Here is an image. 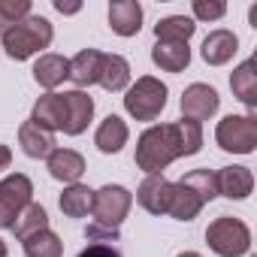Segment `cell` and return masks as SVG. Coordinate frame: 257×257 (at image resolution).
<instances>
[{"mask_svg":"<svg viewBox=\"0 0 257 257\" xmlns=\"http://www.w3.org/2000/svg\"><path fill=\"white\" fill-rule=\"evenodd\" d=\"M203 146V127L197 121L155 124L137 143V167L149 176H161L176 158H191Z\"/></svg>","mask_w":257,"mask_h":257,"instance_id":"1","label":"cell"},{"mask_svg":"<svg viewBox=\"0 0 257 257\" xmlns=\"http://www.w3.org/2000/svg\"><path fill=\"white\" fill-rule=\"evenodd\" d=\"M131 203H134V194L121 185H103L100 191H94V203H91L94 224H88L85 236L88 239H118V227L127 218V212H131Z\"/></svg>","mask_w":257,"mask_h":257,"instance_id":"2","label":"cell"},{"mask_svg":"<svg viewBox=\"0 0 257 257\" xmlns=\"http://www.w3.org/2000/svg\"><path fill=\"white\" fill-rule=\"evenodd\" d=\"M55 37V28L49 19L43 16H28L19 25H13L10 31H4V49L13 61H28L37 52L49 49Z\"/></svg>","mask_w":257,"mask_h":257,"instance_id":"3","label":"cell"},{"mask_svg":"<svg viewBox=\"0 0 257 257\" xmlns=\"http://www.w3.org/2000/svg\"><path fill=\"white\" fill-rule=\"evenodd\" d=\"M164 106H167V85L155 76L137 79V85H131L124 94V109L137 121H155L164 112Z\"/></svg>","mask_w":257,"mask_h":257,"instance_id":"4","label":"cell"},{"mask_svg":"<svg viewBox=\"0 0 257 257\" xmlns=\"http://www.w3.org/2000/svg\"><path fill=\"white\" fill-rule=\"evenodd\" d=\"M206 242L215 254L221 257H242L251 248V230L239 221V218H215L206 230Z\"/></svg>","mask_w":257,"mask_h":257,"instance_id":"5","label":"cell"},{"mask_svg":"<svg viewBox=\"0 0 257 257\" xmlns=\"http://www.w3.org/2000/svg\"><path fill=\"white\" fill-rule=\"evenodd\" d=\"M215 140L224 152L251 155L257 146V118L254 115H227L224 121H218Z\"/></svg>","mask_w":257,"mask_h":257,"instance_id":"6","label":"cell"},{"mask_svg":"<svg viewBox=\"0 0 257 257\" xmlns=\"http://www.w3.org/2000/svg\"><path fill=\"white\" fill-rule=\"evenodd\" d=\"M34 185L25 173H13L0 182V230H13L25 206H31Z\"/></svg>","mask_w":257,"mask_h":257,"instance_id":"7","label":"cell"},{"mask_svg":"<svg viewBox=\"0 0 257 257\" xmlns=\"http://www.w3.org/2000/svg\"><path fill=\"white\" fill-rule=\"evenodd\" d=\"M218 106H221L218 91L209 88V85H203V82L188 85L185 94H182V115H185L188 121H197V124H200V121H209V118L218 112Z\"/></svg>","mask_w":257,"mask_h":257,"instance_id":"8","label":"cell"},{"mask_svg":"<svg viewBox=\"0 0 257 257\" xmlns=\"http://www.w3.org/2000/svg\"><path fill=\"white\" fill-rule=\"evenodd\" d=\"M64 109H67V121H64V134L67 137H79L85 134L88 121L94 118V100L85 91H67L64 94Z\"/></svg>","mask_w":257,"mask_h":257,"instance_id":"9","label":"cell"},{"mask_svg":"<svg viewBox=\"0 0 257 257\" xmlns=\"http://www.w3.org/2000/svg\"><path fill=\"white\" fill-rule=\"evenodd\" d=\"M137 200L146 212L152 215H167L170 212V200H173V182H167L164 176H146V182L137 191Z\"/></svg>","mask_w":257,"mask_h":257,"instance_id":"10","label":"cell"},{"mask_svg":"<svg viewBox=\"0 0 257 257\" xmlns=\"http://www.w3.org/2000/svg\"><path fill=\"white\" fill-rule=\"evenodd\" d=\"M109 28L118 37H134L143 28V7L137 0H115L109 4Z\"/></svg>","mask_w":257,"mask_h":257,"instance_id":"11","label":"cell"},{"mask_svg":"<svg viewBox=\"0 0 257 257\" xmlns=\"http://www.w3.org/2000/svg\"><path fill=\"white\" fill-rule=\"evenodd\" d=\"M31 121L43 131H64V121H67V109H64V94H43L34 103V115Z\"/></svg>","mask_w":257,"mask_h":257,"instance_id":"12","label":"cell"},{"mask_svg":"<svg viewBox=\"0 0 257 257\" xmlns=\"http://www.w3.org/2000/svg\"><path fill=\"white\" fill-rule=\"evenodd\" d=\"M46 161H49L52 179L67 182V185H76L82 179V173H85V158L79 152H73V149H55Z\"/></svg>","mask_w":257,"mask_h":257,"instance_id":"13","label":"cell"},{"mask_svg":"<svg viewBox=\"0 0 257 257\" xmlns=\"http://www.w3.org/2000/svg\"><path fill=\"white\" fill-rule=\"evenodd\" d=\"M218 182V194H224L227 200H245L254 188V176L248 167H224L215 173Z\"/></svg>","mask_w":257,"mask_h":257,"instance_id":"14","label":"cell"},{"mask_svg":"<svg viewBox=\"0 0 257 257\" xmlns=\"http://www.w3.org/2000/svg\"><path fill=\"white\" fill-rule=\"evenodd\" d=\"M127 137H131V131H127V124L118 118V115H109L100 121L97 134H94V146L103 152V155H118L124 146H127Z\"/></svg>","mask_w":257,"mask_h":257,"instance_id":"15","label":"cell"},{"mask_svg":"<svg viewBox=\"0 0 257 257\" xmlns=\"http://www.w3.org/2000/svg\"><path fill=\"white\" fill-rule=\"evenodd\" d=\"M236 49H239V40H236L233 31H224V28L212 31L203 40V61L212 64V67H221V64H227L236 55Z\"/></svg>","mask_w":257,"mask_h":257,"instance_id":"16","label":"cell"},{"mask_svg":"<svg viewBox=\"0 0 257 257\" xmlns=\"http://www.w3.org/2000/svg\"><path fill=\"white\" fill-rule=\"evenodd\" d=\"M230 88L248 109H257V58H248L245 64H239L233 70Z\"/></svg>","mask_w":257,"mask_h":257,"instance_id":"17","label":"cell"},{"mask_svg":"<svg viewBox=\"0 0 257 257\" xmlns=\"http://www.w3.org/2000/svg\"><path fill=\"white\" fill-rule=\"evenodd\" d=\"M100 64H103V52H97V49H82L70 61V79L79 85V91L100 82Z\"/></svg>","mask_w":257,"mask_h":257,"instance_id":"18","label":"cell"},{"mask_svg":"<svg viewBox=\"0 0 257 257\" xmlns=\"http://www.w3.org/2000/svg\"><path fill=\"white\" fill-rule=\"evenodd\" d=\"M19 143H22L25 155L28 158H37V161L40 158H49L55 152V137L49 131H43V127H37L34 121H25L19 127Z\"/></svg>","mask_w":257,"mask_h":257,"instance_id":"19","label":"cell"},{"mask_svg":"<svg viewBox=\"0 0 257 257\" xmlns=\"http://www.w3.org/2000/svg\"><path fill=\"white\" fill-rule=\"evenodd\" d=\"M152 61L167 73H182L191 64V49L188 43H158L152 49Z\"/></svg>","mask_w":257,"mask_h":257,"instance_id":"20","label":"cell"},{"mask_svg":"<svg viewBox=\"0 0 257 257\" xmlns=\"http://www.w3.org/2000/svg\"><path fill=\"white\" fill-rule=\"evenodd\" d=\"M34 79L43 85V88H58L64 79H70V61L61 58V55H43L37 64H34Z\"/></svg>","mask_w":257,"mask_h":257,"instance_id":"21","label":"cell"},{"mask_svg":"<svg viewBox=\"0 0 257 257\" xmlns=\"http://www.w3.org/2000/svg\"><path fill=\"white\" fill-rule=\"evenodd\" d=\"M100 85L106 91H124L127 85H131V64H127L121 55H103Z\"/></svg>","mask_w":257,"mask_h":257,"instance_id":"22","label":"cell"},{"mask_svg":"<svg viewBox=\"0 0 257 257\" xmlns=\"http://www.w3.org/2000/svg\"><path fill=\"white\" fill-rule=\"evenodd\" d=\"M203 206H206V203H203L185 182H176V185H173V200H170V212H167V215H173V218H179V221H194Z\"/></svg>","mask_w":257,"mask_h":257,"instance_id":"23","label":"cell"},{"mask_svg":"<svg viewBox=\"0 0 257 257\" xmlns=\"http://www.w3.org/2000/svg\"><path fill=\"white\" fill-rule=\"evenodd\" d=\"M91 203H94V191L79 182L64 188V194H61V212L67 218H85L91 212Z\"/></svg>","mask_w":257,"mask_h":257,"instance_id":"24","label":"cell"},{"mask_svg":"<svg viewBox=\"0 0 257 257\" xmlns=\"http://www.w3.org/2000/svg\"><path fill=\"white\" fill-rule=\"evenodd\" d=\"M194 31H197L194 19H185V16H170V19L155 25L158 43H188L194 37Z\"/></svg>","mask_w":257,"mask_h":257,"instance_id":"25","label":"cell"},{"mask_svg":"<svg viewBox=\"0 0 257 257\" xmlns=\"http://www.w3.org/2000/svg\"><path fill=\"white\" fill-rule=\"evenodd\" d=\"M46 227H49V212H46L40 203H31V206H25L22 215L16 218L13 233L25 242L28 236H34V233H40V230H46Z\"/></svg>","mask_w":257,"mask_h":257,"instance_id":"26","label":"cell"},{"mask_svg":"<svg viewBox=\"0 0 257 257\" xmlns=\"http://www.w3.org/2000/svg\"><path fill=\"white\" fill-rule=\"evenodd\" d=\"M25 254L28 257H61L64 254V242L46 227V230H40V233L25 239Z\"/></svg>","mask_w":257,"mask_h":257,"instance_id":"27","label":"cell"},{"mask_svg":"<svg viewBox=\"0 0 257 257\" xmlns=\"http://www.w3.org/2000/svg\"><path fill=\"white\" fill-rule=\"evenodd\" d=\"M182 182H185L203 203H209V200L218 197V182H215V173H212V170H191Z\"/></svg>","mask_w":257,"mask_h":257,"instance_id":"28","label":"cell"},{"mask_svg":"<svg viewBox=\"0 0 257 257\" xmlns=\"http://www.w3.org/2000/svg\"><path fill=\"white\" fill-rule=\"evenodd\" d=\"M31 16V0H0V34Z\"/></svg>","mask_w":257,"mask_h":257,"instance_id":"29","label":"cell"},{"mask_svg":"<svg viewBox=\"0 0 257 257\" xmlns=\"http://www.w3.org/2000/svg\"><path fill=\"white\" fill-rule=\"evenodd\" d=\"M224 13H227V7L221 0H194V16L200 22H218Z\"/></svg>","mask_w":257,"mask_h":257,"instance_id":"30","label":"cell"},{"mask_svg":"<svg viewBox=\"0 0 257 257\" xmlns=\"http://www.w3.org/2000/svg\"><path fill=\"white\" fill-rule=\"evenodd\" d=\"M79 257H121V254L106 242H91L85 251H79Z\"/></svg>","mask_w":257,"mask_h":257,"instance_id":"31","label":"cell"},{"mask_svg":"<svg viewBox=\"0 0 257 257\" xmlns=\"http://www.w3.org/2000/svg\"><path fill=\"white\" fill-rule=\"evenodd\" d=\"M55 10L64 13V16H73V13H79L82 7H79V4H64V0H55Z\"/></svg>","mask_w":257,"mask_h":257,"instance_id":"32","label":"cell"},{"mask_svg":"<svg viewBox=\"0 0 257 257\" xmlns=\"http://www.w3.org/2000/svg\"><path fill=\"white\" fill-rule=\"evenodd\" d=\"M10 161H13V152H10L7 146H0V170H7V167H10Z\"/></svg>","mask_w":257,"mask_h":257,"instance_id":"33","label":"cell"},{"mask_svg":"<svg viewBox=\"0 0 257 257\" xmlns=\"http://www.w3.org/2000/svg\"><path fill=\"white\" fill-rule=\"evenodd\" d=\"M0 257H7V242L0 239Z\"/></svg>","mask_w":257,"mask_h":257,"instance_id":"34","label":"cell"},{"mask_svg":"<svg viewBox=\"0 0 257 257\" xmlns=\"http://www.w3.org/2000/svg\"><path fill=\"white\" fill-rule=\"evenodd\" d=\"M179 257H200L197 251H185V254H179Z\"/></svg>","mask_w":257,"mask_h":257,"instance_id":"35","label":"cell"}]
</instances>
